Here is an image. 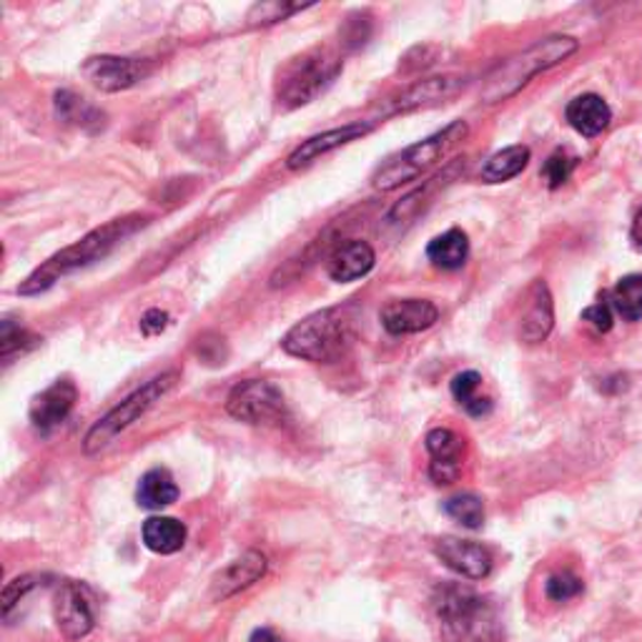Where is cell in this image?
<instances>
[{"mask_svg": "<svg viewBox=\"0 0 642 642\" xmlns=\"http://www.w3.org/2000/svg\"><path fill=\"white\" fill-rule=\"evenodd\" d=\"M38 337L31 335V331L15 327L13 322H3V329H0V356L8 364L15 354L28 352L31 347L38 344Z\"/></svg>", "mask_w": 642, "mask_h": 642, "instance_id": "4316f807", "label": "cell"}, {"mask_svg": "<svg viewBox=\"0 0 642 642\" xmlns=\"http://www.w3.org/2000/svg\"><path fill=\"white\" fill-rule=\"evenodd\" d=\"M374 126H377V121H352V123H344V126H339V129L316 133V136L302 141V144H299L294 152L289 154L287 166L291 171L306 169V166L319 161L322 156L337 152V148L352 144V141L364 138L366 133L374 131Z\"/></svg>", "mask_w": 642, "mask_h": 642, "instance_id": "8fae6325", "label": "cell"}, {"mask_svg": "<svg viewBox=\"0 0 642 642\" xmlns=\"http://www.w3.org/2000/svg\"><path fill=\"white\" fill-rule=\"evenodd\" d=\"M56 111L61 121H76V123H86L90 121V116H98L94 108L83 104L78 96L71 94V90H61V94H56Z\"/></svg>", "mask_w": 642, "mask_h": 642, "instance_id": "4dcf8cb0", "label": "cell"}, {"mask_svg": "<svg viewBox=\"0 0 642 642\" xmlns=\"http://www.w3.org/2000/svg\"><path fill=\"white\" fill-rule=\"evenodd\" d=\"M227 412L246 424H279L287 420V397L266 379H246L229 391Z\"/></svg>", "mask_w": 642, "mask_h": 642, "instance_id": "ba28073f", "label": "cell"}, {"mask_svg": "<svg viewBox=\"0 0 642 642\" xmlns=\"http://www.w3.org/2000/svg\"><path fill=\"white\" fill-rule=\"evenodd\" d=\"M545 592H547V597L553 599V603H567V599H572V597H578L580 592H582V580L578 578V574H572V572H557V574H553V578L547 580V585H545Z\"/></svg>", "mask_w": 642, "mask_h": 642, "instance_id": "1f68e13d", "label": "cell"}, {"mask_svg": "<svg viewBox=\"0 0 642 642\" xmlns=\"http://www.w3.org/2000/svg\"><path fill=\"white\" fill-rule=\"evenodd\" d=\"M427 452L432 455V462L441 464H462V449L464 441L455 435L452 429H432L427 435Z\"/></svg>", "mask_w": 642, "mask_h": 642, "instance_id": "d4e9b609", "label": "cell"}, {"mask_svg": "<svg viewBox=\"0 0 642 642\" xmlns=\"http://www.w3.org/2000/svg\"><path fill=\"white\" fill-rule=\"evenodd\" d=\"M177 381H179V372L173 370L163 372L152 381H146V385L133 391V395H129L121 404H116L111 412L101 416V420L88 429L86 439H83V452L96 455L101 452V449H106L116 437L121 435V432H126L133 422H138L141 416L152 410L156 402H161V399L177 387Z\"/></svg>", "mask_w": 642, "mask_h": 642, "instance_id": "52a82bcc", "label": "cell"}, {"mask_svg": "<svg viewBox=\"0 0 642 642\" xmlns=\"http://www.w3.org/2000/svg\"><path fill=\"white\" fill-rule=\"evenodd\" d=\"M464 86L462 78L457 76H435V78H424L412 83L410 88H404L395 101H389V108L385 116H395V113H410L416 111V108L424 106H435L445 98L455 96L457 90Z\"/></svg>", "mask_w": 642, "mask_h": 642, "instance_id": "2e32d148", "label": "cell"}, {"mask_svg": "<svg viewBox=\"0 0 642 642\" xmlns=\"http://www.w3.org/2000/svg\"><path fill=\"white\" fill-rule=\"evenodd\" d=\"M578 48L580 44L572 36H547L535 40L524 51L495 65V71L489 73L485 86H482V104L495 106L517 96L532 78L565 63L567 58L578 53Z\"/></svg>", "mask_w": 642, "mask_h": 642, "instance_id": "3957f363", "label": "cell"}, {"mask_svg": "<svg viewBox=\"0 0 642 642\" xmlns=\"http://www.w3.org/2000/svg\"><path fill=\"white\" fill-rule=\"evenodd\" d=\"M632 241H635L638 246H642V208L635 216V221H632Z\"/></svg>", "mask_w": 642, "mask_h": 642, "instance_id": "8d00e7d4", "label": "cell"}, {"mask_svg": "<svg viewBox=\"0 0 642 642\" xmlns=\"http://www.w3.org/2000/svg\"><path fill=\"white\" fill-rule=\"evenodd\" d=\"M78 399V389L71 379H56L51 387L33 397L31 402V422L38 432H51L58 424L65 422V416L73 412V404Z\"/></svg>", "mask_w": 642, "mask_h": 642, "instance_id": "5bb4252c", "label": "cell"}, {"mask_svg": "<svg viewBox=\"0 0 642 642\" xmlns=\"http://www.w3.org/2000/svg\"><path fill=\"white\" fill-rule=\"evenodd\" d=\"M467 256H470V239H467V233L462 229H449L445 233H439V237L432 239L427 246L429 262L447 271L462 269Z\"/></svg>", "mask_w": 642, "mask_h": 642, "instance_id": "7402d4cb", "label": "cell"}, {"mask_svg": "<svg viewBox=\"0 0 642 642\" xmlns=\"http://www.w3.org/2000/svg\"><path fill=\"white\" fill-rule=\"evenodd\" d=\"M432 603L445 642H499L502 638L497 607L472 588L439 585Z\"/></svg>", "mask_w": 642, "mask_h": 642, "instance_id": "7a4b0ae2", "label": "cell"}, {"mask_svg": "<svg viewBox=\"0 0 642 642\" xmlns=\"http://www.w3.org/2000/svg\"><path fill=\"white\" fill-rule=\"evenodd\" d=\"M83 76L90 86L104 90V94H121L144 81L152 73L148 61L121 56H94L83 63Z\"/></svg>", "mask_w": 642, "mask_h": 642, "instance_id": "30bf717a", "label": "cell"}, {"mask_svg": "<svg viewBox=\"0 0 642 642\" xmlns=\"http://www.w3.org/2000/svg\"><path fill=\"white\" fill-rule=\"evenodd\" d=\"M582 319L590 322L597 331H610L613 329V312H610V306H607V304H595V306L585 308V312H582Z\"/></svg>", "mask_w": 642, "mask_h": 642, "instance_id": "e575fe53", "label": "cell"}, {"mask_svg": "<svg viewBox=\"0 0 642 642\" xmlns=\"http://www.w3.org/2000/svg\"><path fill=\"white\" fill-rule=\"evenodd\" d=\"M374 262H377V254L374 249L366 244V241L352 239L339 244L335 252H331L327 262L329 277L339 283H349L366 277L374 269Z\"/></svg>", "mask_w": 642, "mask_h": 642, "instance_id": "e0dca14e", "label": "cell"}, {"mask_svg": "<svg viewBox=\"0 0 642 642\" xmlns=\"http://www.w3.org/2000/svg\"><path fill=\"white\" fill-rule=\"evenodd\" d=\"M530 163V148L517 144V146H507L502 152L492 154L487 158V163L482 166V181L485 183H505L528 169Z\"/></svg>", "mask_w": 642, "mask_h": 642, "instance_id": "603a6c76", "label": "cell"}, {"mask_svg": "<svg viewBox=\"0 0 642 642\" xmlns=\"http://www.w3.org/2000/svg\"><path fill=\"white\" fill-rule=\"evenodd\" d=\"M480 385H482V377H480L477 372H462V374H457V377L452 379V397L462 407H467V404L472 402L474 397H480L477 395Z\"/></svg>", "mask_w": 642, "mask_h": 642, "instance_id": "d6a6232c", "label": "cell"}, {"mask_svg": "<svg viewBox=\"0 0 642 642\" xmlns=\"http://www.w3.org/2000/svg\"><path fill=\"white\" fill-rule=\"evenodd\" d=\"M435 555L449 570H455L467 580H485L492 572L489 549L477 545V542L460 537H439L435 542Z\"/></svg>", "mask_w": 642, "mask_h": 642, "instance_id": "7c38bea8", "label": "cell"}, {"mask_svg": "<svg viewBox=\"0 0 642 642\" xmlns=\"http://www.w3.org/2000/svg\"><path fill=\"white\" fill-rule=\"evenodd\" d=\"M356 339L354 316L347 306H329L308 314L281 339V349L296 360L331 364L347 356Z\"/></svg>", "mask_w": 642, "mask_h": 642, "instance_id": "277c9868", "label": "cell"}, {"mask_svg": "<svg viewBox=\"0 0 642 642\" xmlns=\"http://www.w3.org/2000/svg\"><path fill=\"white\" fill-rule=\"evenodd\" d=\"M40 574H21V578H15L8 582L3 588V597H0V607H3V615L11 617L13 607L21 605V599H26L33 590L40 585Z\"/></svg>", "mask_w": 642, "mask_h": 642, "instance_id": "83f0119b", "label": "cell"}, {"mask_svg": "<svg viewBox=\"0 0 642 642\" xmlns=\"http://www.w3.org/2000/svg\"><path fill=\"white\" fill-rule=\"evenodd\" d=\"M169 327V314L161 312V308H148V312L141 316V331L146 337H156Z\"/></svg>", "mask_w": 642, "mask_h": 642, "instance_id": "836d02e7", "label": "cell"}, {"mask_svg": "<svg viewBox=\"0 0 642 642\" xmlns=\"http://www.w3.org/2000/svg\"><path fill=\"white\" fill-rule=\"evenodd\" d=\"M339 58L329 48H312L291 58L283 65L277 81V98L283 108H299L312 104L324 88L341 73Z\"/></svg>", "mask_w": 642, "mask_h": 642, "instance_id": "8992f818", "label": "cell"}, {"mask_svg": "<svg viewBox=\"0 0 642 642\" xmlns=\"http://www.w3.org/2000/svg\"><path fill=\"white\" fill-rule=\"evenodd\" d=\"M439 308L427 299H395L381 308V327L389 335H420L437 324Z\"/></svg>", "mask_w": 642, "mask_h": 642, "instance_id": "4fadbf2b", "label": "cell"}, {"mask_svg": "<svg viewBox=\"0 0 642 642\" xmlns=\"http://www.w3.org/2000/svg\"><path fill=\"white\" fill-rule=\"evenodd\" d=\"M144 545L156 555H173L186 545V524L173 517H148L144 522Z\"/></svg>", "mask_w": 642, "mask_h": 642, "instance_id": "ffe728a7", "label": "cell"}, {"mask_svg": "<svg viewBox=\"0 0 642 642\" xmlns=\"http://www.w3.org/2000/svg\"><path fill=\"white\" fill-rule=\"evenodd\" d=\"M574 169V156L567 152H555L545 161V169H542V179L547 181L549 189H560L562 183L570 181Z\"/></svg>", "mask_w": 642, "mask_h": 642, "instance_id": "f546056e", "label": "cell"}, {"mask_svg": "<svg viewBox=\"0 0 642 642\" xmlns=\"http://www.w3.org/2000/svg\"><path fill=\"white\" fill-rule=\"evenodd\" d=\"M249 642H283V640L269 628H258V630H254V635L249 638Z\"/></svg>", "mask_w": 642, "mask_h": 642, "instance_id": "d590c367", "label": "cell"}, {"mask_svg": "<svg viewBox=\"0 0 642 642\" xmlns=\"http://www.w3.org/2000/svg\"><path fill=\"white\" fill-rule=\"evenodd\" d=\"M467 131H470V126L464 121H452L449 126L432 133V136L416 141L414 146L404 148V152L387 158V163L379 166L377 173L372 177V186L379 191H395L404 186V183L416 181L422 173L435 169L441 158H447L449 152L460 141H464Z\"/></svg>", "mask_w": 642, "mask_h": 642, "instance_id": "5b68a950", "label": "cell"}, {"mask_svg": "<svg viewBox=\"0 0 642 642\" xmlns=\"http://www.w3.org/2000/svg\"><path fill=\"white\" fill-rule=\"evenodd\" d=\"M565 119L574 131L592 138L610 126L613 111L597 94H582L567 104Z\"/></svg>", "mask_w": 642, "mask_h": 642, "instance_id": "d6986e66", "label": "cell"}, {"mask_svg": "<svg viewBox=\"0 0 642 642\" xmlns=\"http://www.w3.org/2000/svg\"><path fill=\"white\" fill-rule=\"evenodd\" d=\"M53 617L65 640L86 638L96 622L90 590L76 580L61 582L53 597Z\"/></svg>", "mask_w": 642, "mask_h": 642, "instance_id": "9c48e42d", "label": "cell"}, {"mask_svg": "<svg viewBox=\"0 0 642 642\" xmlns=\"http://www.w3.org/2000/svg\"><path fill=\"white\" fill-rule=\"evenodd\" d=\"M304 11V5H291V3H258L249 13V26H271V23H279L289 19L291 13Z\"/></svg>", "mask_w": 642, "mask_h": 642, "instance_id": "f1b7e54d", "label": "cell"}, {"mask_svg": "<svg viewBox=\"0 0 642 642\" xmlns=\"http://www.w3.org/2000/svg\"><path fill=\"white\" fill-rule=\"evenodd\" d=\"M555 327V304L545 281H535L530 289V304L528 312L522 314L520 324V339L528 344H540L549 337Z\"/></svg>", "mask_w": 642, "mask_h": 642, "instance_id": "ac0fdd59", "label": "cell"}, {"mask_svg": "<svg viewBox=\"0 0 642 642\" xmlns=\"http://www.w3.org/2000/svg\"><path fill=\"white\" fill-rule=\"evenodd\" d=\"M445 512L467 530H477L485 522V505L474 495H457L445 502Z\"/></svg>", "mask_w": 642, "mask_h": 642, "instance_id": "484cf974", "label": "cell"}, {"mask_svg": "<svg viewBox=\"0 0 642 642\" xmlns=\"http://www.w3.org/2000/svg\"><path fill=\"white\" fill-rule=\"evenodd\" d=\"M266 574V557L262 553H256V549H249L237 560H231L227 567H221L219 572L214 574L211 580V590H208V595L216 603H223V599H229L237 595V592L252 588L254 582H258Z\"/></svg>", "mask_w": 642, "mask_h": 642, "instance_id": "9a60e30c", "label": "cell"}, {"mask_svg": "<svg viewBox=\"0 0 642 642\" xmlns=\"http://www.w3.org/2000/svg\"><path fill=\"white\" fill-rule=\"evenodd\" d=\"M136 499L144 510H163V507L177 502L179 487H177V482H173L171 472L163 470V467L148 470L144 477L138 480Z\"/></svg>", "mask_w": 642, "mask_h": 642, "instance_id": "44dd1931", "label": "cell"}, {"mask_svg": "<svg viewBox=\"0 0 642 642\" xmlns=\"http://www.w3.org/2000/svg\"><path fill=\"white\" fill-rule=\"evenodd\" d=\"M144 223H146L144 216H123V219H113L104 223V227L88 231L86 237L76 241V244L65 246L63 252L53 254L46 264H40L38 269L21 283L19 294L21 296L44 294V291L56 287V283L63 277H69V274L81 271L90 264L101 262V258L111 254L123 239H129L131 233L138 227H144Z\"/></svg>", "mask_w": 642, "mask_h": 642, "instance_id": "6da1fadb", "label": "cell"}, {"mask_svg": "<svg viewBox=\"0 0 642 642\" xmlns=\"http://www.w3.org/2000/svg\"><path fill=\"white\" fill-rule=\"evenodd\" d=\"M613 308L625 322L642 319V274H630L613 289Z\"/></svg>", "mask_w": 642, "mask_h": 642, "instance_id": "cb8c5ba5", "label": "cell"}]
</instances>
